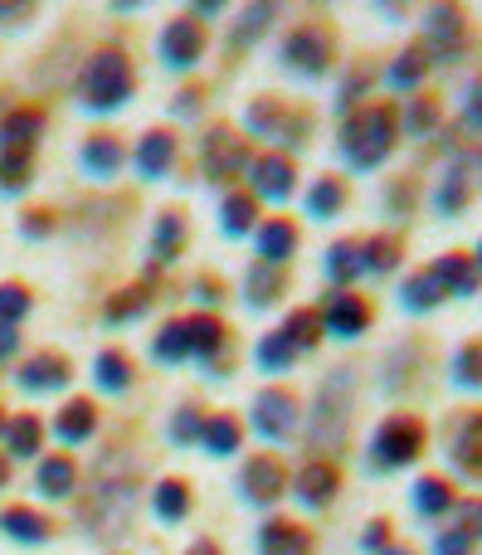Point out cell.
<instances>
[{
  "label": "cell",
  "mask_w": 482,
  "mask_h": 555,
  "mask_svg": "<svg viewBox=\"0 0 482 555\" xmlns=\"http://www.w3.org/2000/svg\"><path fill=\"white\" fill-rule=\"evenodd\" d=\"M395 142H400V112H395V103L366 98L356 112H346L336 151H341V161L351 171H375L395 151Z\"/></svg>",
  "instance_id": "6da1fadb"
},
{
  "label": "cell",
  "mask_w": 482,
  "mask_h": 555,
  "mask_svg": "<svg viewBox=\"0 0 482 555\" xmlns=\"http://www.w3.org/2000/svg\"><path fill=\"white\" fill-rule=\"evenodd\" d=\"M424 444H429V429H424V419L419 414H385L380 424H375L371 444H366V463H371V473H400L409 463H419L424 458Z\"/></svg>",
  "instance_id": "7a4b0ae2"
},
{
  "label": "cell",
  "mask_w": 482,
  "mask_h": 555,
  "mask_svg": "<svg viewBox=\"0 0 482 555\" xmlns=\"http://www.w3.org/2000/svg\"><path fill=\"white\" fill-rule=\"evenodd\" d=\"M336 59V35L322 25V20H307V25H297L288 44H283V64L302 78H322L332 69Z\"/></svg>",
  "instance_id": "3957f363"
},
{
  "label": "cell",
  "mask_w": 482,
  "mask_h": 555,
  "mask_svg": "<svg viewBox=\"0 0 482 555\" xmlns=\"http://www.w3.org/2000/svg\"><path fill=\"white\" fill-rule=\"evenodd\" d=\"M132 98V69L122 54H98L83 74V103L93 112H112Z\"/></svg>",
  "instance_id": "277c9868"
},
{
  "label": "cell",
  "mask_w": 482,
  "mask_h": 555,
  "mask_svg": "<svg viewBox=\"0 0 482 555\" xmlns=\"http://www.w3.org/2000/svg\"><path fill=\"white\" fill-rule=\"evenodd\" d=\"M448 463L468 482H482V409H463L448 424Z\"/></svg>",
  "instance_id": "5b68a950"
},
{
  "label": "cell",
  "mask_w": 482,
  "mask_h": 555,
  "mask_svg": "<svg viewBox=\"0 0 482 555\" xmlns=\"http://www.w3.org/2000/svg\"><path fill=\"white\" fill-rule=\"evenodd\" d=\"M322 317V332L336 336V341H356V336L371 332V302L361 293H327V302L317 307Z\"/></svg>",
  "instance_id": "8992f818"
},
{
  "label": "cell",
  "mask_w": 482,
  "mask_h": 555,
  "mask_svg": "<svg viewBox=\"0 0 482 555\" xmlns=\"http://www.w3.org/2000/svg\"><path fill=\"white\" fill-rule=\"evenodd\" d=\"M254 429H259L268 444H283L302 429V405H297L293 390H263L254 400Z\"/></svg>",
  "instance_id": "52a82bcc"
},
{
  "label": "cell",
  "mask_w": 482,
  "mask_h": 555,
  "mask_svg": "<svg viewBox=\"0 0 482 555\" xmlns=\"http://www.w3.org/2000/svg\"><path fill=\"white\" fill-rule=\"evenodd\" d=\"M463 39H468V15L458 5H429L424 10V49H429V59L448 64L463 49Z\"/></svg>",
  "instance_id": "ba28073f"
},
{
  "label": "cell",
  "mask_w": 482,
  "mask_h": 555,
  "mask_svg": "<svg viewBox=\"0 0 482 555\" xmlns=\"http://www.w3.org/2000/svg\"><path fill=\"white\" fill-rule=\"evenodd\" d=\"M293 487H297L293 497L307 507V512H322V507H332V497L341 492V473H336L332 458H312V463L297 473Z\"/></svg>",
  "instance_id": "9c48e42d"
},
{
  "label": "cell",
  "mask_w": 482,
  "mask_h": 555,
  "mask_svg": "<svg viewBox=\"0 0 482 555\" xmlns=\"http://www.w3.org/2000/svg\"><path fill=\"white\" fill-rule=\"evenodd\" d=\"M429 273H434V283H439L444 297H478L482 288V273H478V263H473V254H444Z\"/></svg>",
  "instance_id": "30bf717a"
},
{
  "label": "cell",
  "mask_w": 482,
  "mask_h": 555,
  "mask_svg": "<svg viewBox=\"0 0 482 555\" xmlns=\"http://www.w3.org/2000/svg\"><path fill=\"white\" fill-rule=\"evenodd\" d=\"M453 502H458V492H453V482L439 478V473H424V478L409 487V507H414V517H424V521L448 517Z\"/></svg>",
  "instance_id": "8fae6325"
},
{
  "label": "cell",
  "mask_w": 482,
  "mask_h": 555,
  "mask_svg": "<svg viewBox=\"0 0 482 555\" xmlns=\"http://www.w3.org/2000/svg\"><path fill=\"white\" fill-rule=\"evenodd\" d=\"M200 49H205V30H200L195 20H171V25H166L161 59H166L171 69H190V64L200 59Z\"/></svg>",
  "instance_id": "7c38bea8"
},
{
  "label": "cell",
  "mask_w": 482,
  "mask_h": 555,
  "mask_svg": "<svg viewBox=\"0 0 482 555\" xmlns=\"http://www.w3.org/2000/svg\"><path fill=\"white\" fill-rule=\"evenodd\" d=\"M302 210H307V220H336L341 210H346V181H336V176H317V181L307 185V195H302Z\"/></svg>",
  "instance_id": "4fadbf2b"
},
{
  "label": "cell",
  "mask_w": 482,
  "mask_h": 555,
  "mask_svg": "<svg viewBox=\"0 0 482 555\" xmlns=\"http://www.w3.org/2000/svg\"><path fill=\"white\" fill-rule=\"evenodd\" d=\"M293 181H297V171L288 156H259L254 161V190H259L263 200H288Z\"/></svg>",
  "instance_id": "5bb4252c"
},
{
  "label": "cell",
  "mask_w": 482,
  "mask_h": 555,
  "mask_svg": "<svg viewBox=\"0 0 482 555\" xmlns=\"http://www.w3.org/2000/svg\"><path fill=\"white\" fill-rule=\"evenodd\" d=\"M259 555H312V536L297 521H268L259 536Z\"/></svg>",
  "instance_id": "9a60e30c"
},
{
  "label": "cell",
  "mask_w": 482,
  "mask_h": 555,
  "mask_svg": "<svg viewBox=\"0 0 482 555\" xmlns=\"http://www.w3.org/2000/svg\"><path fill=\"white\" fill-rule=\"evenodd\" d=\"M429 49L424 44H409V49H400L395 59H390V69H385V83L390 88H400V93H414L419 83H424V74H429Z\"/></svg>",
  "instance_id": "2e32d148"
},
{
  "label": "cell",
  "mask_w": 482,
  "mask_h": 555,
  "mask_svg": "<svg viewBox=\"0 0 482 555\" xmlns=\"http://www.w3.org/2000/svg\"><path fill=\"white\" fill-rule=\"evenodd\" d=\"M64 380H69V361L54 356V351L30 356V366H20V385H25L30 395H49V390H59Z\"/></svg>",
  "instance_id": "e0dca14e"
},
{
  "label": "cell",
  "mask_w": 482,
  "mask_h": 555,
  "mask_svg": "<svg viewBox=\"0 0 482 555\" xmlns=\"http://www.w3.org/2000/svg\"><path fill=\"white\" fill-rule=\"evenodd\" d=\"M239 487H244L249 502H278V497H283V468H278V458H254V463L244 468Z\"/></svg>",
  "instance_id": "ac0fdd59"
},
{
  "label": "cell",
  "mask_w": 482,
  "mask_h": 555,
  "mask_svg": "<svg viewBox=\"0 0 482 555\" xmlns=\"http://www.w3.org/2000/svg\"><path fill=\"white\" fill-rule=\"evenodd\" d=\"M400 259H405V239H400L395 229H390V234H375V239L361 244V268L375 273V278H390V273L400 268Z\"/></svg>",
  "instance_id": "d6986e66"
},
{
  "label": "cell",
  "mask_w": 482,
  "mask_h": 555,
  "mask_svg": "<svg viewBox=\"0 0 482 555\" xmlns=\"http://www.w3.org/2000/svg\"><path fill=\"white\" fill-rule=\"evenodd\" d=\"M297 249V224L293 220H263L259 229V259L268 268H283Z\"/></svg>",
  "instance_id": "ffe728a7"
},
{
  "label": "cell",
  "mask_w": 482,
  "mask_h": 555,
  "mask_svg": "<svg viewBox=\"0 0 482 555\" xmlns=\"http://www.w3.org/2000/svg\"><path fill=\"white\" fill-rule=\"evenodd\" d=\"M239 166H244V147L224 127H215L210 142H205V171H210V181H229Z\"/></svg>",
  "instance_id": "44dd1931"
},
{
  "label": "cell",
  "mask_w": 482,
  "mask_h": 555,
  "mask_svg": "<svg viewBox=\"0 0 482 555\" xmlns=\"http://www.w3.org/2000/svg\"><path fill=\"white\" fill-rule=\"evenodd\" d=\"M366 268H361V244L356 239H341L327 249V278L336 283V293H351V283L361 278Z\"/></svg>",
  "instance_id": "7402d4cb"
},
{
  "label": "cell",
  "mask_w": 482,
  "mask_h": 555,
  "mask_svg": "<svg viewBox=\"0 0 482 555\" xmlns=\"http://www.w3.org/2000/svg\"><path fill=\"white\" fill-rule=\"evenodd\" d=\"M439 117H444L439 98H429V93H414V98L405 103V112H400V132H409V137H429V132L439 127Z\"/></svg>",
  "instance_id": "603a6c76"
},
{
  "label": "cell",
  "mask_w": 482,
  "mask_h": 555,
  "mask_svg": "<svg viewBox=\"0 0 482 555\" xmlns=\"http://www.w3.org/2000/svg\"><path fill=\"white\" fill-rule=\"evenodd\" d=\"M473 205V181L463 176V171H448L444 181H439V190H434V210L444 215V220H453V215H463Z\"/></svg>",
  "instance_id": "cb8c5ba5"
},
{
  "label": "cell",
  "mask_w": 482,
  "mask_h": 555,
  "mask_svg": "<svg viewBox=\"0 0 482 555\" xmlns=\"http://www.w3.org/2000/svg\"><path fill=\"white\" fill-rule=\"evenodd\" d=\"M444 302V293H439V283H434V273L424 268V273H409L405 283H400V307L405 312H434Z\"/></svg>",
  "instance_id": "d4e9b609"
},
{
  "label": "cell",
  "mask_w": 482,
  "mask_h": 555,
  "mask_svg": "<svg viewBox=\"0 0 482 555\" xmlns=\"http://www.w3.org/2000/svg\"><path fill=\"white\" fill-rule=\"evenodd\" d=\"M93 424H98V414L88 400H74V405L59 409V419H54V434L64 439V444H83L88 434H93Z\"/></svg>",
  "instance_id": "484cf974"
},
{
  "label": "cell",
  "mask_w": 482,
  "mask_h": 555,
  "mask_svg": "<svg viewBox=\"0 0 482 555\" xmlns=\"http://www.w3.org/2000/svg\"><path fill=\"white\" fill-rule=\"evenodd\" d=\"M453 385L458 390H482V336L473 341H463L458 351H453Z\"/></svg>",
  "instance_id": "4316f807"
},
{
  "label": "cell",
  "mask_w": 482,
  "mask_h": 555,
  "mask_svg": "<svg viewBox=\"0 0 482 555\" xmlns=\"http://www.w3.org/2000/svg\"><path fill=\"white\" fill-rule=\"evenodd\" d=\"M171 156H176V142L166 137V132H151L142 137V151H137V166H142V176H166V166H171Z\"/></svg>",
  "instance_id": "83f0119b"
},
{
  "label": "cell",
  "mask_w": 482,
  "mask_h": 555,
  "mask_svg": "<svg viewBox=\"0 0 482 555\" xmlns=\"http://www.w3.org/2000/svg\"><path fill=\"white\" fill-rule=\"evenodd\" d=\"M239 424L224 414V419H210L205 429H200V444H205V453H215V458H224V453H239Z\"/></svg>",
  "instance_id": "f1b7e54d"
},
{
  "label": "cell",
  "mask_w": 482,
  "mask_h": 555,
  "mask_svg": "<svg viewBox=\"0 0 482 555\" xmlns=\"http://www.w3.org/2000/svg\"><path fill=\"white\" fill-rule=\"evenodd\" d=\"M0 531H10L15 541H44L49 536V521L30 512V507H10L5 517H0Z\"/></svg>",
  "instance_id": "f546056e"
},
{
  "label": "cell",
  "mask_w": 482,
  "mask_h": 555,
  "mask_svg": "<svg viewBox=\"0 0 482 555\" xmlns=\"http://www.w3.org/2000/svg\"><path fill=\"white\" fill-rule=\"evenodd\" d=\"M39 492L44 497H69L74 492V463L69 458H44L39 463Z\"/></svg>",
  "instance_id": "4dcf8cb0"
},
{
  "label": "cell",
  "mask_w": 482,
  "mask_h": 555,
  "mask_svg": "<svg viewBox=\"0 0 482 555\" xmlns=\"http://www.w3.org/2000/svg\"><path fill=\"white\" fill-rule=\"evenodd\" d=\"M151 356H156V361H166V366H176V361H186V356H190V322H171L166 332L156 336V346H151Z\"/></svg>",
  "instance_id": "1f68e13d"
},
{
  "label": "cell",
  "mask_w": 482,
  "mask_h": 555,
  "mask_svg": "<svg viewBox=\"0 0 482 555\" xmlns=\"http://www.w3.org/2000/svg\"><path fill=\"white\" fill-rule=\"evenodd\" d=\"M5 444H10V453H15V458H30V453H39V444H44V429H39L35 414H20V419L5 429Z\"/></svg>",
  "instance_id": "d6a6232c"
},
{
  "label": "cell",
  "mask_w": 482,
  "mask_h": 555,
  "mask_svg": "<svg viewBox=\"0 0 482 555\" xmlns=\"http://www.w3.org/2000/svg\"><path fill=\"white\" fill-rule=\"evenodd\" d=\"M151 507H156L161 521H181L190 512V487H181V482H161V487L151 492Z\"/></svg>",
  "instance_id": "836d02e7"
},
{
  "label": "cell",
  "mask_w": 482,
  "mask_h": 555,
  "mask_svg": "<svg viewBox=\"0 0 482 555\" xmlns=\"http://www.w3.org/2000/svg\"><path fill=\"white\" fill-rule=\"evenodd\" d=\"M297 361V351H293V341L283 332H273V336H263L259 341V366L268 370V375H283V370Z\"/></svg>",
  "instance_id": "e575fe53"
},
{
  "label": "cell",
  "mask_w": 482,
  "mask_h": 555,
  "mask_svg": "<svg viewBox=\"0 0 482 555\" xmlns=\"http://www.w3.org/2000/svg\"><path fill=\"white\" fill-rule=\"evenodd\" d=\"M220 346H224V327L215 322V317H195V322H190V356L210 361Z\"/></svg>",
  "instance_id": "d590c367"
},
{
  "label": "cell",
  "mask_w": 482,
  "mask_h": 555,
  "mask_svg": "<svg viewBox=\"0 0 482 555\" xmlns=\"http://www.w3.org/2000/svg\"><path fill=\"white\" fill-rule=\"evenodd\" d=\"M83 166H88L93 176H112V171L122 166V151H117V142H108V137H88V147H83Z\"/></svg>",
  "instance_id": "8d00e7d4"
},
{
  "label": "cell",
  "mask_w": 482,
  "mask_h": 555,
  "mask_svg": "<svg viewBox=\"0 0 482 555\" xmlns=\"http://www.w3.org/2000/svg\"><path fill=\"white\" fill-rule=\"evenodd\" d=\"M283 336L293 341V351H312V346L322 341V317H317V312H293Z\"/></svg>",
  "instance_id": "74e56055"
},
{
  "label": "cell",
  "mask_w": 482,
  "mask_h": 555,
  "mask_svg": "<svg viewBox=\"0 0 482 555\" xmlns=\"http://www.w3.org/2000/svg\"><path fill=\"white\" fill-rule=\"evenodd\" d=\"M278 293H283V273L259 263V268L249 273V302H254V307H268V302H278Z\"/></svg>",
  "instance_id": "f35d334b"
},
{
  "label": "cell",
  "mask_w": 482,
  "mask_h": 555,
  "mask_svg": "<svg viewBox=\"0 0 482 555\" xmlns=\"http://www.w3.org/2000/svg\"><path fill=\"white\" fill-rule=\"evenodd\" d=\"M93 370H98V385L112 390V395H117V390H127V380H132V366H127V356H122V351H103Z\"/></svg>",
  "instance_id": "ab89813d"
},
{
  "label": "cell",
  "mask_w": 482,
  "mask_h": 555,
  "mask_svg": "<svg viewBox=\"0 0 482 555\" xmlns=\"http://www.w3.org/2000/svg\"><path fill=\"white\" fill-rule=\"evenodd\" d=\"M39 127H44V117H39V112H15V117H10V127L0 132V142L20 151L25 142H35V132H39Z\"/></svg>",
  "instance_id": "60d3db41"
},
{
  "label": "cell",
  "mask_w": 482,
  "mask_h": 555,
  "mask_svg": "<svg viewBox=\"0 0 482 555\" xmlns=\"http://www.w3.org/2000/svg\"><path fill=\"white\" fill-rule=\"evenodd\" d=\"M220 224H224V234H249V224H254V200H249V195H229Z\"/></svg>",
  "instance_id": "b9f144b4"
},
{
  "label": "cell",
  "mask_w": 482,
  "mask_h": 555,
  "mask_svg": "<svg viewBox=\"0 0 482 555\" xmlns=\"http://www.w3.org/2000/svg\"><path fill=\"white\" fill-rule=\"evenodd\" d=\"M25 312H30V293L20 283H5L0 288V327H15Z\"/></svg>",
  "instance_id": "7bdbcfd3"
},
{
  "label": "cell",
  "mask_w": 482,
  "mask_h": 555,
  "mask_svg": "<svg viewBox=\"0 0 482 555\" xmlns=\"http://www.w3.org/2000/svg\"><path fill=\"white\" fill-rule=\"evenodd\" d=\"M434 555H478V541L468 536V531H458V526H448L434 536Z\"/></svg>",
  "instance_id": "ee69618b"
},
{
  "label": "cell",
  "mask_w": 482,
  "mask_h": 555,
  "mask_svg": "<svg viewBox=\"0 0 482 555\" xmlns=\"http://www.w3.org/2000/svg\"><path fill=\"white\" fill-rule=\"evenodd\" d=\"M30 176V156L25 151H10L5 161H0V190H20Z\"/></svg>",
  "instance_id": "f6af8a7d"
},
{
  "label": "cell",
  "mask_w": 482,
  "mask_h": 555,
  "mask_svg": "<svg viewBox=\"0 0 482 555\" xmlns=\"http://www.w3.org/2000/svg\"><path fill=\"white\" fill-rule=\"evenodd\" d=\"M176 244H181V220H176V215H161V224H156V259L171 263Z\"/></svg>",
  "instance_id": "bcb514c9"
},
{
  "label": "cell",
  "mask_w": 482,
  "mask_h": 555,
  "mask_svg": "<svg viewBox=\"0 0 482 555\" xmlns=\"http://www.w3.org/2000/svg\"><path fill=\"white\" fill-rule=\"evenodd\" d=\"M453 517H458V531H468L473 541L482 536V502H453Z\"/></svg>",
  "instance_id": "7dc6e473"
},
{
  "label": "cell",
  "mask_w": 482,
  "mask_h": 555,
  "mask_svg": "<svg viewBox=\"0 0 482 555\" xmlns=\"http://www.w3.org/2000/svg\"><path fill=\"white\" fill-rule=\"evenodd\" d=\"M463 122H468L473 132H482V78H473L468 93H463Z\"/></svg>",
  "instance_id": "c3c4849f"
},
{
  "label": "cell",
  "mask_w": 482,
  "mask_h": 555,
  "mask_svg": "<svg viewBox=\"0 0 482 555\" xmlns=\"http://www.w3.org/2000/svg\"><path fill=\"white\" fill-rule=\"evenodd\" d=\"M361 546H366V551H385V546H395V541H390V521L380 517V521H371V526H366V536H361Z\"/></svg>",
  "instance_id": "681fc988"
},
{
  "label": "cell",
  "mask_w": 482,
  "mask_h": 555,
  "mask_svg": "<svg viewBox=\"0 0 482 555\" xmlns=\"http://www.w3.org/2000/svg\"><path fill=\"white\" fill-rule=\"evenodd\" d=\"M385 210H390L395 220H400V215L409 210V176H400V181H395L390 190H385Z\"/></svg>",
  "instance_id": "f907efd6"
},
{
  "label": "cell",
  "mask_w": 482,
  "mask_h": 555,
  "mask_svg": "<svg viewBox=\"0 0 482 555\" xmlns=\"http://www.w3.org/2000/svg\"><path fill=\"white\" fill-rule=\"evenodd\" d=\"M171 439H176V444H186V439H200V419H195V409H181V419H176Z\"/></svg>",
  "instance_id": "816d5d0a"
},
{
  "label": "cell",
  "mask_w": 482,
  "mask_h": 555,
  "mask_svg": "<svg viewBox=\"0 0 482 555\" xmlns=\"http://www.w3.org/2000/svg\"><path fill=\"white\" fill-rule=\"evenodd\" d=\"M15 346H20L15 327H0V361H5V356H15Z\"/></svg>",
  "instance_id": "f5cc1de1"
},
{
  "label": "cell",
  "mask_w": 482,
  "mask_h": 555,
  "mask_svg": "<svg viewBox=\"0 0 482 555\" xmlns=\"http://www.w3.org/2000/svg\"><path fill=\"white\" fill-rule=\"evenodd\" d=\"M380 555H419V551H414V546H385Z\"/></svg>",
  "instance_id": "db71d44e"
},
{
  "label": "cell",
  "mask_w": 482,
  "mask_h": 555,
  "mask_svg": "<svg viewBox=\"0 0 482 555\" xmlns=\"http://www.w3.org/2000/svg\"><path fill=\"white\" fill-rule=\"evenodd\" d=\"M190 555H215V546H210V541H200V546H195Z\"/></svg>",
  "instance_id": "11a10c76"
},
{
  "label": "cell",
  "mask_w": 482,
  "mask_h": 555,
  "mask_svg": "<svg viewBox=\"0 0 482 555\" xmlns=\"http://www.w3.org/2000/svg\"><path fill=\"white\" fill-rule=\"evenodd\" d=\"M5 478H10V468H5V463H0V487H5Z\"/></svg>",
  "instance_id": "9f6ffc18"
},
{
  "label": "cell",
  "mask_w": 482,
  "mask_h": 555,
  "mask_svg": "<svg viewBox=\"0 0 482 555\" xmlns=\"http://www.w3.org/2000/svg\"><path fill=\"white\" fill-rule=\"evenodd\" d=\"M473 263H478V273H482V244H478V254H473Z\"/></svg>",
  "instance_id": "6f0895ef"
},
{
  "label": "cell",
  "mask_w": 482,
  "mask_h": 555,
  "mask_svg": "<svg viewBox=\"0 0 482 555\" xmlns=\"http://www.w3.org/2000/svg\"><path fill=\"white\" fill-rule=\"evenodd\" d=\"M0 429H5V419H0Z\"/></svg>",
  "instance_id": "680465c9"
}]
</instances>
